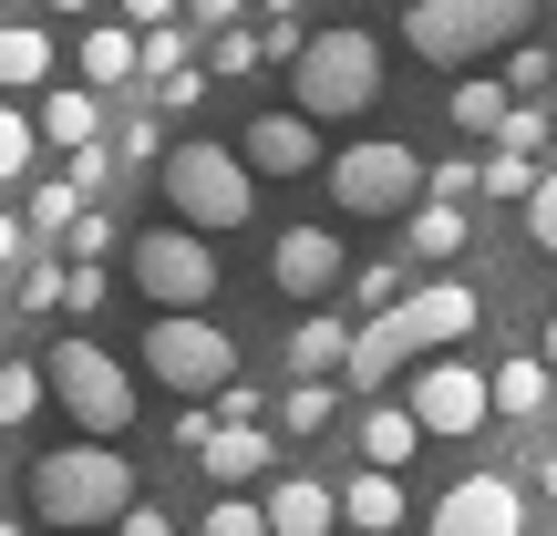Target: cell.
<instances>
[{
  "instance_id": "3",
  "label": "cell",
  "mask_w": 557,
  "mask_h": 536,
  "mask_svg": "<svg viewBox=\"0 0 557 536\" xmlns=\"http://www.w3.org/2000/svg\"><path fill=\"white\" fill-rule=\"evenodd\" d=\"M156 186H165V207H176V227H197V238H227V227L259 217V176L238 165V145H207V135L165 145Z\"/></svg>"
},
{
  "instance_id": "41",
  "label": "cell",
  "mask_w": 557,
  "mask_h": 536,
  "mask_svg": "<svg viewBox=\"0 0 557 536\" xmlns=\"http://www.w3.org/2000/svg\"><path fill=\"white\" fill-rule=\"evenodd\" d=\"M62 176H73V197L94 207V197H103V176H114V145H73V165H62Z\"/></svg>"
},
{
  "instance_id": "50",
  "label": "cell",
  "mask_w": 557,
  "mask_h": 536,
  "mask_svg": "<svg viewBox=\"0 0 557 536\" xmlns=\"http://www.w3.org/2000/svg\"><path fill=\"white\" fill-rule=\"evenodd\" d=\"M537 496H547V506H557V454H537Z\"/></svg>"
},
{
  "instance_id": "28",
  "label": "cell",
  "mask_w": 557,
  "mask_h": 536,
  "mask_svg": "<svg viewBox=\"0 0 557 536\" xmlns=\"http://www.w3.org/2000/svg\"><path fill=\"white\" fill-rule=\"evenodd\" d=\"M506 94H517V103H537V94H557V52H547V41H506Z\"/></svg>"
},
{
  "instance_id": "19",
  "label": "cell",
  "mask_w": 557,
  "mask_h": 536,
  "mask_svg": "<svg viewBox=\"0 0 557 536\" xmlns=\"http://www.w3.org/2000/svg\"><path fill=\"white\" fill-rule=\"evenodd\" d=\"M547 392H557V372H547L537 351H517V361H496V372H485V402H496L506 423H537Z\"/></svg>"
},
{
  "instance_id": "15",
  "label": "cell",
  "mask_w": 557,
  "mask_h": 536,
  "mask_svg": "<svg viewBox=\"0 0 557 536\" xmlns=\"http://www.w3.org/2000/svg\"><path fill=\"white\" fill-rule=\"evenodd\" d=\"M259 516H269V536H331V526H341V485H320V475H278L269 496H259Z\"/></svg>"
},
{
  "instance_id": "34",
  "label": "cell",
  "mask_w": 557,
  "mask_h": 536,
  "mask_svg": "<svg viewBox=\"0 0 557 536\" xmlns=\"http://www.w3.org/2000/svg\"><path fill=\"white\" fill-rule=\"evenodd\" d=\"M527 186H537V155H506V145H496V155H485V186H475V197L527 207Z\"/></svg>"
},
{
  "instance_id": "14",
  "label": "cell",
  "mask_w": 557,
  "mask_h": 536,
  "mask_svg": "<svg viewBox=\"0 0 557 536\" xmlns=\"http://www.w3.org/2000/svg\"><path fill=\"white\" fill-rule=\"evenodd\" d=\"M197 464H207V485L238 496V485H259L269 464H278V434H269V423H218V434L197 444Z\"/></svg>"
},
{
  "instance_id": "21",
  "label": "cell",
  "mask_w": 557,
  "mask_h": 536,
  "mask_svg": "<svg viewBox=\"0 0 557 536\" xmlns=\"http://www.w3.org/2000/svg\"><path fill=\"white\" fill-rule=\"evenodd\" d=\"M52 83V32L41 21H0V94H41Z\"/></svg>"
},
{
  "instance_id": "44",
  "label": "cell",
  "mask_w": 557,
  "mask_h": 536,
  "mask_svg": "<svg viewBox=\"0 0 557 536\" xmlns=\"http://www.w3.org/2000/svg\"><path fill=\"white\" fill-rule=\"evenodd\" d=\"M114 536H176V516H165V506H145V496H135V506H124V516H114Z\"/></svg>"
},
{
  "instance_id": "36",
  "label": "cell",
  "mask_w": 557,
  "mask_h": 536,
  "mask_svg": "<svg viewBox=\"0 0 557 536\" xmlns=\"http://www.w3.org/2000/svg\"><path fill=\"white\" fill-rule=\"evenodd\" d=\"M475 186H485V165H475V155H444V165H423V197H434V207H465Z\"/></svg>"
},
{
  "instance_id": "53",
  "label": "cell",
  "mask_w": 557,
  "mask_h": 536,
  "mask_svg": "<svg viewBox=\"0 0 557 536\" xmlns=\"http://www.w3.org/2000/svg\"><path fill=\"white\" fill-rule=\"evenodd\" d=\"M52 11H103V0H52Z\"/></svg>"
},
{
  "instance_id": "47",
  "label": "cell",
  "mask_w": 557,
  "mask_h": 536,
  "mask_svg": "<svg viewBox=\"0 0 557 536\" xmlns=\"http://www.w3.org/2000/svg\"><path fill=\"white\" fill-rule=\"evenodd\" d=\"M21 259H32V227H21V217H11V207H0V278H11Z\"/></svg>"
},
{
  "instance_id": "26",
  "label": "cell",
  "mask_w": 557,
  "mask_h": 536,
  "mask_svg": "<svg viewBox=\"0 0 557 536\" xmlns=\"http://www.w3.org/2000/svg\"><path fill=\"white\" fill-rule=\"evenodd\" d=\"M269 62V41L248 32V21H227V32H207V83H248Z\"/></svg>"
},
{
  "instance_id": "18",
  "label": "cell",
  "mask_w": 557,
  "mask_h": 536,
  "mask_svg": "<svg viewBox=\"0 0 557 536\" xmlns=\"http://www.w3.org/2000/svg\"><path fill=\"white\" fill-rule=\"evenodd\" d=\"M341 361H351V320L310 310V320L289 331V382H341Z\"/></svg>"
},
{
  "instance_id": "33",
  "label": "cell",
  "mask_w": 557,
  "mask_h": 536,
  "mask_svg": "<svg viewBox=\"0 0 557 536\" xmlns=\"http://www.w3.org/2000/svg\"><path fill=\"white\" fill-rule=\"evenodd\" d=\"M547 135H557V114H547V103H506V124H496V145H506V155H547Z\"/></svg>"
},
{
  "instance_id": "31",
  "label": "cell",
  "mask_w": 557,
  "mask_h": 536,
  "mask_svg": "<svg viewBox=\"0 0 557 536\" xmlns=\"http://www.w3.org/2000/svg\"><path fill=\"white\" fill-rule=\"evenodd\" d=\"M186 62H197V32H186V21H156V32H145V73H135V83H165V73H186Z\"/></svg>"
},
{
  "instance_id": "17",
  "label": "cell",
  "mask_w": 557,
  "mask_h": 536,
  "mask_svg": "<svg viewBox=\"0 0 557 536\" xmlns=\"http://www.w3.org/2000/svg\"><path fill=\"white\" fill-rule=\"evenodd\" d=\"M32 135L62 145V155H73V145H103V94L94 83H52V94L32 103Z\"/></svg>"
},
{
  "instance_id": "29",
  "label": "cell",
  "mask_w": 557,
  "mask_h": 536,
  "mask_svg": "<svg viewBox=\"0 0 557 536\" xmlns=\"http://www.w3.org/2000/svg\"><path fill=\"white\" fill-rule=\"evenodd\" d=\"M73 217H83L73 176H41V186H32V217H21V227H32V248H52V238H62V227H73Z\"/></svg>"
},
{
  "instance_id": "56",
  "label": "cell",
  "mask_w": 557,
  "mask_h": 536,
  "mask_svg": "<svg viewBox=\"0 0 557 536\" xmlns=\"http://www.w3.org/2000/svg\"><path fill=\"white\" fill-rule=\"evenodd\" d=\"M0 536H21V526H11V516H0Z\"/></svg>"
},
{
  "instance_id": "5",
  "label": "cell",
  "mask_w": 557,
  "mask_h": 536,
  "mask_svg": "<svg viewBox=\"0 0 557 536\" xmlns=\"http://www.w3.org/2000/svg\"><path fill=\"white\" fill-rule=\"evenodd\" d=\"M41 382H52V402L73 413V434H94V444H124V423H135V372H124L103 340H52L41 351Z\"/></svg>"
},
{
  "instance_id": "30",
  "label": "cell",
  "mask_w": 557,
  "mask_h": 536,
  "mask_svg": "<svg viewBox=\"0 0 557 536\" xmlns=\"http://www.w3.org/2000/svg\"><path fill=\"white\" fill-rule=\"evenodd\" d=\"M32 155H41V135H32V114H21V103L0 94V186H21V176H32Z\"/></svg>"
},
{
  "instance_id": "16",
  "label": "cell",
  "mask_w": 557,
  "mask_h": 536,
  "mask_svg": "<svg viewBox=\"0 0 557 536\" xmlns=\"http://www.w3.org/2000/svg\"><path fill=\"white\" fill-rule=\"evenodd\" d=\"M73 73L94 83V94H124V83L145 73V32L135 21H94V32L73 41Z\"/></svg>"
},
{
  "instance_id": "9",
  "label": "cell",
  "mask_w": 557,
  "mask_h": 536,
  "mask_svg": "<svg viewBox=\"0 0 557 536\" xmlns=\"http://www.w3.org/2000/svg\"><path fill=\"white\" fill-rule=\"evenodd\" d=\"M124 269H135V289L156 299V310H207V299H218V248H207L197 227H145V238L124 248Z\"/></svg>"
},
{
  "instance_id": "20",
  "label": "cell",
  "mask_w": 557,
  "mask_h": 536,
  "mask_svg": "<svg viewBox=\"0 0 557 536\" xmlns=\"http://www.w3.org/2000/svg\"><path fill=\"white\" fill-rule=\"evenodd\" d=\"M341 526H361V536H393V526H403V475L361 464V475L341 485Z\"/></svg>"
},
{
  "instance_id": "35",
  "label": "cell",
  "mask_w": 557,
  "mask_h": 536,
  "mask_svg": "<svg viewBox=\"0 0 557 536\" xmlns=\"http://www.w3.org/2000/svg\"><path fill=\"white\" fill-rule=\"evenodd\" d=\"M103 299H114V278H103V259H62V310H73V320H94Z\"/></svg>"
},
{
  "instance_id": "45",
  "label": "cell",
  "mask_w": 557,
  "mask_h": 536,
  "mask_svg": "<svg viewBox=\"0 0 557 536\" xmlns=\"http://www.w3.org/2000/svg\"><path fill=\"white\" fill-rule=\"evenodd\" d=\"M207 434H218V402H186V413H176V454H197Z\"/></svg>"
},
{
  "instance_id": "8",
  "label": "cell",
  "mask_w": 557,
  "mask_h": 536,
  "mask_svg": "<svg viewBox=\"0 0 557 536\" xmlns=\"http://www.w3.org/2000/svg\"><path fill=\"white\" fill-rule=\"evenodd\" d=\"M331 207H351V217H403V207H423V155L393 135H361L331 155Z\"/></svg>"
},
{
  "instance_id": "13",
  "label": "cell",
  "mask_w": 557,
  "mask_h": 536,
  "mask_svg": "<svg viewBox=\"0 0 557 536\" xmlns=\"http://www.w3.org/2000/svg\"><path fill=\"white\" fill-rule=\"evenodd\" d=\"M238 165H248V176H310V165H320V124L299 114V103H289V114H259L238 135Z\"/></svg>"
},
{
  "instance_id": "2",
  "label": "cell",
  "mask_w": 557,
  "mask_h": 536,
  "mask_svg": "<svg viewBox=\"0 0 557 536\" xmlns=\"http://www.w3.org/2000/svg\"><path fill=\"white\" fill-rule=\"evenodd\" d=\"M124 506H135V464H124L114 444H94V434L32 464V516H41V526H62V536H94V526H114Z\"/></svg>"
},
{
  "instance_id": "46",
  "label": "cell",
  "mask_w": 557,
  "mask_h": 536,
  "mask_svg": "<svg viewBox=\"0 0 557 536\" xmlns=\"http://www.w3.org/2000/svg\"><path fill=\"white\" fill-rule=\"evenodd\" d=\"M114 155H124V165H156V155H165V145H156V114H145V124H124V135H114Z\"/></svg>"
},
{
  "instance_id": "40",
  "label": "cell",
  "mask_w": 557,
  "mask_h": 536,
  "mask_svg": "<svg viewBox=\"0 0 557 536\" xmlns=\"http://www.w3.org/2000/svg\"><path fill=\"white\" fill-rule=\"evenodd\" d=\"M527 238H537V259H557V165L527 186Z\"/></svg>"
},
{
  "instance_id": "42",
  "label": "cell",
  "mask_w": 557,
  "mask_h": 536,
  "mask_svg": "<svg viewBox=\"0 0 557 536\" xmlns=\"http://www.w3.org/2000/svg\"><path fill=\"white\" fill-rule=\"evenodd\" d=\"M197 103H207V73H197V62H186V73H165V83H156V114H197Z\"/></svg>"
},
{
  "instance_id": "39",
  "label": "cell",
  "mask_w": 557,
  "mask_h": 536,
  "mask_svg": "<svg viewBox=\"0 0 557 536\" xmlns=\"http://www.w3.org/2000/svg\"><path fill=\"white\" fill-rule=\"evenodd\" d=\"M403 289H413V278H403V259H372V269L351 278V299H361V320H372V310H393Z\"/></svg>"
},
{
  "instance_id": "6",
  "label": "cell",
  "mask_w": 557,
  "mask_h": 536,
  "mask_svg": "<svg viewBox=\"0 0 557 536\" xmlns=\"http://www.w3.org/2000/svg\"><path fill=\"white\" fill-rule=\"evenodd\" d=\"M527 21H537V0H413L403 11V41L455 73V62H485L506 41H527Z\"/></svg>"
},
{
  "instance_id": "1",
  "label": "cell",
  "mask_w": 557,
  "mask_h": 536,
  "mask_svg": "<svg viewBox=\"0 0 557 536\" xmlns=\"http://www.w3.org/2000/svg\"><path fill=\"white\" fill-rule=\"evenodd\" d=\"M475 320H485V299L465 289V278H423V289H403L393 310H372V320L351 331V361H341V382H351V392H382L393 372H413V361L455 351Z\"/></svg>"
},
{
  "instance_id": "43",
  "label": "cell",
  "mask_w": 557,
  "mask_h": 536,
  "mask_svg": "<svg viewBox=\"0 0 557 536\" xmlns=\"http://www.w3.org/2000/svg\"><path fill=\"white\" fill-rule=\"evenodd\" d=\"M218 402V423H269V392H248V382H227V392H207Z\"/></svg>"
},
{
  "instance_id": "27",
  "label": "cell",
  "mask_w": 557,
  "mask_h": 536,
  "mask_svg": "<svg viewBox=\"0 0 557 536\" xmlns=\"http://www.w3.org/2000/svg\"><path fill=\"white\" fill-rule=\"evenodd\" d=\"M52 402V382H41V361H0V434H21V423Z\"/></svg>"
},
{
  "instance_id": "54",
  "label": "cell",
  "mask_w": 557,
  "mask_h": 536,
  "mask_svg": "<svg viewBox=\"0 0 557 536\" xmlns=\"http://www.w3.org/2000/svg\"><path fill=\"white\" fill-rule=\"evenodd\" d=\"M0 310H11V278H0Z\"/></svg>"
},
{
  "instance_id": "22",
  "label": "cell",
  "mask_w": 557,
  "mask_h": 536,
  "mask_svg": "<svg viewBox=\"0 0 557 536\" xmlns=\"http://www.w3.org/2000/svg\"><path fill=\"white\" fill-rule=\"evenodd\" d=\"M465 238H475V217H465V207H434V197H423V207H403V248H413L423 269H444Z\"/></svg>"
},
{
  "instance_id": "23",
  "label": "cell",
  "mask_w": 557,
  "mask_h": 536,
  "mask_svg": "<svg viewBox=\"0 0 557 536\" xmlns=\"http://www.w3.org/2000/svg\"><path fill=\"white\" fill-rule=\"evenodd\" d=\"M423 444V423L403 413V402H361V464H382V475H403Z\"/></svg>"
},
{
  "instance_id": "51",
  "label": "cell",
  "mask_w": 557,
  "mask_h": 536,
  "mask_svg": "<svg viewBox=\"0 0 557 536\" xmlns=\"http://www.w3.org/2000/svg\"><path fill=\"white\" fill-rule=\"evenodd\" d=\"M537 361H547V372H557V320H547V340H537Z\"/></svg>"
},
{
  "instance_id": "25",
  "label": "cell",
  "mask_w": 557,
  "mask_h": 536,
  "mask_svg": "<svg viewBox=\"0 0 557 536\" xmlns=\"http://www.w3.org/2000/svg\"><path fill=\"white\" fill-rule=\"evenodd\" d=\"M331 423H341V382H289V392H278V434L310 444V434H331Z\"/></svg>"
},
{
  "instance_id": "49",
  "label": "cell",
  "mask_w": 557,
  "mask_h": 536,
  "mask_svg": "<svg viewBox=\"0 0 557 536\" xmlns=\"http://www.w3.org/2000/svg\"><path fill=\"white\" fill-rule=\"evenodd\" d=\"M238 11H248V0H186V21H197V32H227Z\"/></svg>"
},
{
  "instance_id": "12",
  "label": "cell",
  "mask_w": 557,
  "mask_h": 536,
  "mask_svg": "<svg viewBox=\"0 0 557 536\" xmlns=\"http://www.w3.org/2000/svg\"><path fill=\"white\" fill-rule=\"evenodd\" d=\"M341 278H351V259H341L331 227H278L269 238V289L278 299H331Z\"/></svg>"
},
{
  "instance_id": "48",
  "label": "cell",
  "mask_w": 557,
  "mask_h": 536,
  "mask_svg": "<svg viewBox=\"0 0 557 536\" xmlns=\"http://www.w3.org/2000/svg\"><path fill=\"white\" fill-rule=\"evenodd\" d=\"M124 21H135V32H156V21H186V0H114Z\"/></svg>"
},
{
  "instance_id": "37",
  "label": "cell",
  "mask_w": 557,
  "mask_h": 536,
  "mask_svg": "<svg viewBox=\"0 0 557 536\" xmlns=\"http://www.w3.org/2000/svg\"><path fill=\"white\" fill-rule=\"evenodd\" d=\"M197 536H269V516H259V496H218L197 516Z\"/></svg>"
},
{
  "instance_id": "52",
  "label": "cell",
  "mask_w": 557,
  "mask_h": 536,
  "mask_svg": "<svg viewBox=\"0 0 557 536\" xmlns=\"http://www.w3.org/2000/svg\"><path fill=\"white\" fill-rule=\"evenodd\" d=\"M269 21H299V0H269Z\"/></svg>"
},
{
  "instance_id": "7",
  "label": "cell",
  "mask_w": 557,
  "mask_h": 536,
  "mask_svg": "<svg viewBox=\"0 0 557 536\" xmlns=\"http://www.w3.org/2000/svg\"><path fill=\"white\" fill-rule=\"evenodd\" d=\"M145 372H156L176 402H207V392L238 382V340H227L207 310H156L145 320Z\"/></svg>"
},
{
  "instance_id": "57",
  "label": "cell",
  "mask_w": 557,
  "mask_h": 536,
  "mask_svg": "<svg viewBox=\"0 0 557 536\" xmlns=\"http://www.w3.org/2000/svg\"><path fill=\"white\" fill-rule=\"evenodd\" d=\"M547 114H557V103H547Z\"/></svg>"
},
{
  "instance_id": "24",
  "label": "cell",
  "mask_w": 557,
  "mask_h": 536,
  "mask_svg": "<svg viewBox=\"0 0 557 536\" xmlns=\"http://www.w3.org/2000/svg\"><path fill=\"white\" fill-rule=\"evenodd\" d=\"M506 103H517V94H506L496 73H465L455 94H444V124H455V135H485V145H496V124H506Z\"/></svg>"
},
{
  "instance_id": "32",
  "label": "cell",
  "mask_w": 557,
  "mask_h": 536,
  "mask_svg": "<svg viewBox=\"0 0 557 536\" xmlns=\"http://www.w3.org/2000/svg\"><path fill=\"white\" fill-rule=\"evenodd\" d=\"M11 310H62V259H52V248H32V259H21Z\"/></svg>"
},
{
  "instance_id": "4",
  "label": "cell",
  "mask_w": 557,
  "mask_h": 536,
  "mask_svg": "<svg viewBox=\"0 0 557 536\" xmlns=\"http://www.w3.org/2000/svg\"><path fill=\"white\" fill-rule=\"evenodd\" d=\"M289 103H299L310 124H351V114H372V103H382V41L361 32V21L310 32V41H299V62H289Z\"/></svg>"
},
{
  "instance_id": "55",
  "label": "cell",
  "mask_w": 557,
  "mask_h": 536,
  "mask_svg": "<svg viewBox=\"0 0 557 536\" xmlns=\"http://www.w3.org/2000/svg\"><path fill=\"white\" fill-rule=\"evenodd\" d=\"M0 485H11V454H0Z\"/></svg>"
},
{
  "instance_id": "38",
  "label": "cell",
  "mask_w": 557,
  "mask_h": 536,
  "mask_svg": "<svg viewBox=\"0 0 557 536\" xmlns=\"http://www.w3.org/2000/svg\"><path fill=\"white\" fill-rule=\"evenodd\" d=\"M52 248H62V259H114V217H103V207H83V217L62 227Z\"/></svg>"
},
{
  "instance_id": "11",
  "label": "cell",
  "mask_w": 557,
  "mask_h": 536,
  "mask_svg": "<svg viewBox=\"0 0 557 536\" xmlns=\"http://www.w3.org/2000/svg\"><path fill=\"white\" fill-rule=\"evenodd\" d=\"M423 536H527L517 475H465V485H444L434 516H423Z\"/></svg>"
},
{
  "instance_id": "10",
  "label": "cell",
  "mask_w": 557,
  "mask_h": 536,
  "mask_svg": "<svg viewBox=\"0 0 557 536\" xmlns=\"http://www.w3.org/2000/svg\"><path fill=\"white\" fill-rule=\"evenodd\" d=\"M413 392H403V413L423 423V434H444V444H465V434H485L496 423V402H485V372L475 361H455V351H434V361H413Z\"/></svg>"
}]
</instances>
